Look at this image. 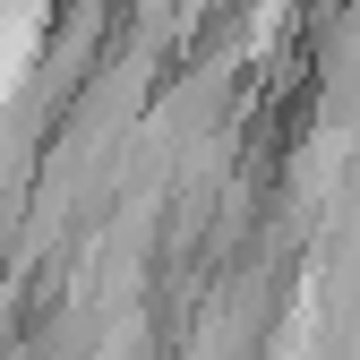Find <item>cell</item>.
Wrapping results in <instances>:
<instances>
[{
	"label": "cell",
	"instance_id": "6da1fadb",
	"mask_svg": "<svg viewBox=\"0 0 360 360\" xmlns=\"http://www.w3.org/2000/svg\"><path fill=\"white\" fill-rule=\"evenodd\" d=\"M26 34H34V0H9V9H0V103H9V86L26 77Z\"/></svg>",
	"mask_w": 360,
	"mask_h": 360
}]
</instances>
